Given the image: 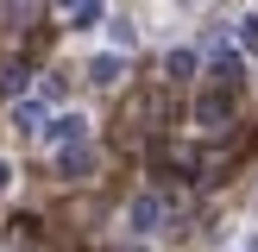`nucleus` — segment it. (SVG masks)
<instances>
[{"label": "nucleus", "mask_w": 258, "mask_h": 252, "mask_svg": "<svg viewBox=\"0 0 258 252\" xmlns=\"http://www.w3.org/2000/svg\"><path fill=\"white\" fill-rule=\"evenodd\" d=\"M158 214H164V202H158V196H139L133 208H126V233H139V239L158 233Z\"/></svg>", "instance_id": "obj_1"}, {"label": "nucleus", "mask_w": 258, "mask_h": 252, "mask_svg": "<svg viewBox=\"0 0 258 252\" xmlns=\"http://www.w3.org/2000/svg\"><path fill=\"white\" fill-rule=\"evenodd\" d=\"M44 139H50V145H63V139H88V120H82V113H57Z\"/></svg>", "instance_id": "obj_2"}, {"label": "nucleus", "mask_w": 258, "mask_h": 252, "mask_svg": "<svg viewBox=\"0 0 258 252\" xmlns=\"http://www.w3.org/2000/svg\"><path fill=\"white\" fill-rule=\"evenodd\" d=\"M221 120H227V101H221V95H202V101H196V126H202V133H214Z\"/></svg>", "instance_id": "obj_3"}, {"label": "nucleus", "mask_w": 258, "mask_h": 252, "mask_svg": "<svg viewBox=\"0 0 258 252\" xmlns=\"http://www.w3.org/2000/svg\"><path fill=\"white\" fill-rule=\"evenodd\" d=\"M44 107H38V101H19V107H13V133H44Z\"/></svg>", "instance_id": "obj_4"}, {"label": "nucleus", "mask_w": 258, "mask_h": 252, "mask_svg": "<svg viewBox=\"0 0 258 252\" xmlns=\"http://www.w3.org/2000/svg\"><path fill=\"white\" fill-rule=\"evenodd\" d=\"M88 76H95L101 88H113V82H120V57H95V63H88Z\"/></svg>", "instance_id": "obj_5"}, {"label": "nucleus", "mask_w": 258, "mask_h": 252, "mask_svg": "<svg viewBox=\"0 0 258 252\" xmlns=\"http://www.w3.org/2000/svg\"><path fill=\"white\" fill-rule=\"evenodd\" d=\"M107 38H113V50H133V44H139V32H133V19H113V32H107Z\"/></svg>", "instance_id": "obj_6"}, {"label": "nucleus", "mask_w": 258, "mask_h": 252, "mask_svg": "<svg viewBox=\"0 0 258 252\" xmlns=\"http://www.w3.org/2000/svg\"><path fill=\"white\" fill-rule=\"evenodd\" d=\"M239 44L258 50V13H239Z\"/></svg>", "instance_id": "obj_7"}, {"label": "nucleus", "mask_w": 258, "mask_h": 252, "mask_svg": "<svg viewBox=\"0 0 258 252\" xmlns=\"http://www.w3.org/2000/svg\"><path fill=\"white\" fill-rule=\"evenodd\" d=\"M196 70V50H170V76H189Z\"/></svg>", "instance_id": "obj_8"}, {"label": "nucleus", "mask_w": 258, "mask_h": 252, "mask_svg": "<svg viewBox=\"0 0 258 252\" xmlns=\"http://www.w3.org/2000/svg\"><path fill=\"white\" fill-rule=\"evenodd\" d=\"M164 7H170L176 19H189V13H202V7H208V0H164Z\"/></svg>", "instance_id": "obj_9"}]
</instances>
